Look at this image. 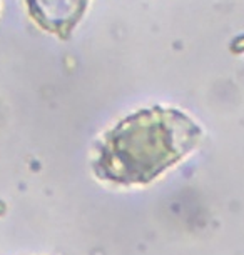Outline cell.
Wrapping results in <instances>:
<instances>
[{"mask_svg":"<svg viewBox=\"0 0 244 255\" xmlns=\"http://www.w3.org/2000/svg\"><path fill=\"white\" fill-rule=\"evenodd\" d=\"M203 130L176 109L154 105L127 115L97 145L94 172L117 185L149 184L199 145Z\"/></svg>","mask_w":244,"mask_h":255,"instance_id":"obj_1","label":"cell"},{"mask_svg":"<svg viewBox=\"0 0 244 255\" xmlns=\"http://www.w3.org/2000/svg\"><path fill=\"white\" fill-rule=\"evenodd\" d=\"M28 13L37 25L60 38L70 33L87 8L89 0H25Z\"/></svg>","mask_w":244,"mask_h":255,"instance_id":"obj_2","label":"cell"}]
</instances>
